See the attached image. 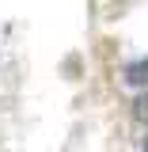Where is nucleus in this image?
I'll return each instance as SVG.
<instances>
[{
  "instance_id": "nucleus-1",
  "label": "nucleus",
  "mask_w": 148,
  "mask_h": 152,
  "mask_svg": "<svg viewBox=\"0 0 148 152\" xmlns=\"http://www.w3.org/2000/svg\"><path fill=\"white\" fill-rule=\"evenodd\" d=\"M125 80L137 84V88H144V84H148V57H144V61H133L129 69H125Z\"/></svg>"
},
{
  "instance_id": "nucleus-2",
  "label": "nucleus",
  "mask_w": 148,
  "mask_h": 152,
  "mask_svg": "<svg viewBox=\"0 0 148 152\" xmlns=\"http://www.w3.org/2000/svg\"><path fill=\"white\" fill-rule=\"evenodd\" d=\"M133 118H137V122H144V126H148V91H141L137 99H133Z\"/></svg>"
},
{
  "instance_id": "nucleus-3",
  "label": "nucleus",
  "mask_w": 148,
  "mask_h": 152,
  "mask_svg": "<svg viewBox=\"0 0 148 152\" xmlns=\"http://www.w3.org/2000/svg\"><path fill=\"white\" fill-rule=\"evenodd\" d=\"M144 152H148V137H144Z\"/></svg>"
}]
</instances>
